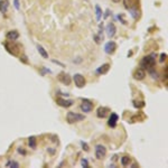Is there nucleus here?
I'll list each match as a JSON object with an SVG mask.
<instances>
[{
    "mask_svg": "<svg viewBox=\"0 0 168 168\" xmlns=\"http://www.w3.org/2000/svg\"><path fill=\"white\" fill-rule=\"evenodd\" d=\"M156 64V54H150L146 57L142 58V61L140 62L141 68H146V70H151Z\"/></svg>",
    "mask_w": 168,
    "mask_h": 168,
    "instance_id": "f257e3e1",
    "label": "nucleus"
},
{
    "mask_svg": "<svg viewBox=\"0 0 168 168\" xmlns=\"http://www.w3.org/2000/svg\"><path fill=\"white\" fill-rule=\"evenodd\" d=\"M84 119H85V117L80 114V113H76V112H68L66 116V120L68 123H75V122L82 121Z\"/></svg>",
    "mask_w": 168,
    "mask_h": 168,
    "instance_id": "f03ea898",
    "label": "nucleus"
},
{
    "mask_svg": "<svg viewBox=\"0 0 168 168\" xmlns=\"http://www.w3.org/2000/svg\"><path fill=\"white\" fill-rule=\"evenodd\" d=\"M105 155H106V149L104 146L96 145L95 146V157L98 159H102L103 157H105Z\"/></svg>",
    "mask_w": 168,
    "mask_h": 168,
    "instance_id": "7ed1b4c3",
    "label": "nucleus"
},
{
    "mask_svg": "<svg viewBox=\"0 0 168 168\" xmlns=\"http://www.w3.org/2000/svg\"><path fill=\"white\" fill-rule=\"evenodd\" d=\"M73 80H74V83L77 87H83L85 85V79L82 74H75L73 76Z\"/></svg>",
    "mask_w": 168,
    "mask_h": 168,
    "instance_id": "20e7f679",
    "label": "nucleus"
},
{
    "mask_svg": "<svg viewBox=\"0 0 168 168\" xmlns=\"http://www.w3.org/2000/svg\"><path fill=\"white\" fill-rule=\"evenodd\" d=\"M92 109H93V104H92V102H90L89 100H83V102H82V104H81V110L83 111L84 113H89V112H91Z\"/></svg>",
    "mask_w": 168,
    "mask_h": 168,
    "instance_id": "39448f33",
    "label": "nucleus"
},
{
    "mask_svg": "<svg viewBox=\"0 0 168 168\" xmlns=\"http://www.w3.org/2000/svg\"><path fill=\"white\" fill-rule=\"evenodd\" d=\"M105 33H106L108 37H113V36L116 35L117 28H116V26H114V24H113V22L108 24V26H106V28H105Z\"/></svg>",
    "mask_w": 168,
    "mask_h": 168,
    "instance_id": "423d86ee",
    "label": "nucleus"
},
{
    "mask_svg": "<svg viewBox=\"0 0 168 168\" xmlns=\"http://www.w3.org/2000/svg\"><path fill=\"white\" fill-rule=\"evenodd\" d=\"M117 49V44L114 42H108L104 45V51L106 54H113Z\"/></svg>",
    "mask_w": 168,
    "mask_h": 168,
    "instance_id": "0eeeda50",
    "label": "nucleus"
},
{
    "mask_svg": "<svg viewBox=\"0 0 168 168\" xmlns=\"http://www.w3.org/2000/svg\"><path fill=\"white\" fill-rule=\"evenodd\" d=\"M123 3L128 10L138 8V0H123Z\"/></svg>",
    "mask_w": 168,
    "mask_h": 168,
    "instance_id": "6e6552de",
    "label": "nucleus"
},
{
    "mask_svg": "<svg viewBox=\"0 0 168 168\" xmlns=\"http://www.w3.org/2000/svg\"><path fill=\"white\" fill-rule=\"evenodd\" d=\"M56 102H57V104L63 106V108H70L74 103L73 100H64V99H61V98L56 99Z\"/></svg>",
    "mask_w": 168,
    "mask_h": 168,
    "instance_id": "1a4fd4ad",
    "label": "nucleus"
},
{
    "mask_svg": "<svg viewBox=\"0 0 168 168\" xmlns=\"http://www.w3.org/2000/svg\"><path fill=\"white\" fill-rule=\"evenodd\" d=\"M118 120H119V116H118L117 113H111V116H110V118H109V122H108L109 127L114 128V127L117 126Z\"/></svg>",
    "mask_w": 168,
    "mask_h": 168,
    "instance_id": "9d476101",
    "label": "nucleus"
},
{
    "mask_svg": "<svg viewBox=\"0 0 168 168\" xmlns=\"http://www.w3.org/2000/svg\"><path fill=\"white\" fill-rule=\"evenodd\" d=\"M58 80H60L63 84H65V85H70V84H71V77H70L68 74H65V73L60 74Z\"/></svg>",
    "mask_w": 168,
    "mask_h": 168,
    "instance_id": "9b49d317",
    "label": "nucleus"
},
{
    "mask_svg": "<svg viewBox=\"0 0 168 168\" xmlns=\"http://www.w3.org/2000/svg\"><path fill=\"white\" fill-rule=\"evenodd\" d=\"M110 112V110L108 109V108H104V106H100L99 109H98V111H96V114L99 118H105L106 114Z\"/></svg>",
    "mask_w": 168,
    "mask_h": 168,
    "instance_id": "f8f14e48",
    "label": "nucleus"
},
{
    "mask_svg": "<svg viewBox=\"0 0 168 168\" xmlns=\"http://www.w3.org/2000/svg\"><path fill=\"white\" fill-rule=\"evenodd\" d=\"M145 76H146V73H145L144 68H138L136 72H135V79H136V80L141 81V80L145 79Z\"/></svg>",
    "mask_w": 168,
    "mask_h": 168,
    "instance_id": "ddd939ff",
    "label": "nucleus"
},
{
    "mask_svg": "<svg viewBox=\"0 0 168 168\" xmlns=\"http://www.w3.org/2000/svg\"><path fill=\"white\" fill-rule=\"evenodd\" d=\"M9 7V1L8 0H1L0 1V12L6 14Z\"/></svg>",
    "mask_w": 168,
    "mask_h": 168,
    "instance_id": "4468645a",
    "label": "nucleus"
},
{
    "mask_svg": "<svg viewBox=\"0 0 168 168\" xmlns=\"http://www.w3.org/2000/svg\"><path fill=\"white\" fill-rule=\"evenodd\" d=\"M18 37H19V33L17 30H11L7 34V38L10 41H16V39H18Z\"/></svg>",
    "mask_w": 168,
    "mask_h": 168,
    "instance_id": "2eb2a0df",
    "label": "nucleus"
},
{
    "mask_svg": "<svg viewBox=\"0 0 168 168\" xmlns=\"http://www.w3.org/2000/svg\"><path fill=\"white\" fill-rule=\"evenodd\" d=\"M109 68H110V65H109V64H103V65H101V66L96 70V73L98 74H105L108 71H109Z\"/></svg>",
    "mask_w": 168,
    "mask_h": 168,
    "instance_id": "dca6fc26",
    "label": "nucleus"
},
{
    "mask_svg": "<svg viewBox=\"0 0 168 168\" xmlns=\"http://www.w3.org/2000/svg\"><path fill=\"white\" fill-rule=\"evenodd\" d=\"M37 49H38V53L42 55L44 58H48V54H47V52L45 51V48L43 47L42 45H37Z\"/></svg>",
    "mask_w": 168,
    "mask_h": 168,
    "instance_id": "f3484780",
    "label": "nucleus"
},
{
    "mask_svg": "<svg viewBox=\"0 0 168 168\" xmlns=\"http://www.w3.org/2000/svg\"><path fill=\"white\" fill-rule=\"evenodd\" d=\"M95 14H96V20L100 21L101 20V17H102V10H101V8H100V6L99 5H96L95 6Z\"/></svg>",
    "mask_w": 168,
    "mask_h": 168,
    "instance_id": "a211bd4d",
    "label": "nucleus"
},
{
    "mask_svg": "<svg viewBox=\"0 0 168 168\" xmlns=\"http://www.w3.org/2000/svg\"><path fill=\"white\" fill-rule=\"evenodd\" d=\"M6 167L18 168V167H19V164H18L17 161H15V160H9V161H7V164H6Z\"/></svg>",
    "mask_w": 168,
    "mask_h": 168,
    "instance_id": "6ab92c4d",
    "label": "nucleus"
},
{
    "mask_svg": "<svg viewBox=\"0 0 168 168\" xmlns=\"http://www.w3.org/2000/svg\"><path fill=\"white\" fill-rule=\"evenodd\" d=\"M28 145H29V147L33 148V149L36 148V138H35V137H30V138L28 139Z\"/></svg>",
    "mask_w": 168,
    "mask_h": 168,
    "instance_id": "aec40b11",
    "label": "nucleus"
},
{
    "mask_svg": "<svg viewBox=\"0 0 168 168\" xmlns=\"http://www.w3.org/2000/svg\"><path fill=\"white\" fill-rule=\"evenodd\" d=\"M129 164H130V157L125 156V157L121 158V165H122V166H128Z\"/></svg>",
    "mask_w": 168,
    "mask_h": 168,
    "instance_id": "412c9836",
    "label": "nucleus"
},
{
    "mask_svg": "<svg viewBox=\"0 0 168 168\" xmlns=\"http://www.w3.org/2000/svg\"><path fill=\"white\" fill-rule=\"evenodd\" d=\"M166 57H167V55H166V54H161V55H160V60H159V61H160V63L165 62V61H166Z\"/></svg>",
    "mask_w": 168,
    "mask_h": 168,
    "instance_id": "4be33fe9",
    "label": "nucleus"
},
{
    "mask_svg": "<svg viewBox=\"0 0 168 168\" xmlns=\"http://www.w3.org/2000/svg\"><path fill=\"white\" fill-rule=\"evenodd\" d=\"M82 166H83L84 168L89 167V163H87V160H86V159H82Z\"/></svg>",
    "mask_w": 168,
    "mask_h": 168,
    "instance_id": "5701e85b",
    "label": "nucleus"
},
{
    "mask_svg": "<svg viewBox=\"0 0 168 168\" xmlns=\"http://www.w3.org/2000/svg\"><path fill=\"white\" fill-rule=\"evenodd\" d=\"M81 145H82V147L84 148V150H85V151H89V146H87L85 142H83V141H82V142H81Z\"/></svg>",
    "mask_w": 168,
    "mask_h": 168,
    "instance_id": "b1692460",
    "label": "nucleus"
},
{
    "mask_svg": "<svg viewBox=\"0 0 168 168\" xmlns=\"http://www.w3.org/2000/svg\"><path fill=\"white\" fill-rule=\"evenodd\" d=\"M14 3H15V8L18 10V9H19V0H15Z\"/></svg>",
    "mask_w": 168,
    "mask_h": 168,
    "instance_id": "393cba45",
    "label": "nucleus"
},
{
    "mask_svg": "<svg viewBox=\"0 0 168 168\" xmlns=\"http://www.w3.org/2000/svg\"><path fill=\"white\" fill-rule=\"evenodd\" d=\"M109 12H110V10L108 9V10H106V12H105V15H104V16H103V18H104V19H106V18L109 17Z\"/></svg>",
    "mask_w": 168,
    "mask_h": 168,
    "instance_id": "a878e982",
    "label": "nucleus"
},
{
    "mask_svg": "<svg viewBox=\"0 0 168 168\" xmlns=\"http://www.w3.org/2000/svg\"><path fill=\"white\" fill-rule=\"evenodd\" d=\"M18 152H19V154H22V155H25V154H26V152H25V151H24V150H22V148H19V149H18Z\"/></svg>",
    "mask_w": 168,
    "mask_h": 168,
    "instance_id": "bb28decb",
    "label": "nucleus"
},
{
    "mask_svg": "<svg viewBox=\"0 0 168 168\" xmlns=\"http://www.w3.org/2000/svg\"><path fill=\"white\" fill-rule=\"evenodd\" d=\"M113 2H119V0H112Z\"/></svg>",
    "mask_w": 168,
    "mask_h": 168,
    "instance_id": "cd10ccee",
    "label": "nucleus"
}]
</instances>
